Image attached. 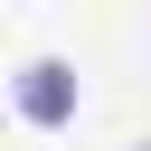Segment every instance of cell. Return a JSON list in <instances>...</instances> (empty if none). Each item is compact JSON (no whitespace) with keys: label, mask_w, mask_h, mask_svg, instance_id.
Instances as JSON below:
<instances>
[{"label":"cell","mask_w":151,"mask_h":151,"mask_svg":"<svg viewBox=\"0 0 151 151\" xmlns=\"http://www.w3.org/2000/svg\"><path fill=\"white\" fill-rule=\"evenodd\" d=\"M19 113L28 123H66L76 113V66L66 57H28L19 66Z\"/></svg>","instance_id":"cell-1"}]
</instances>
